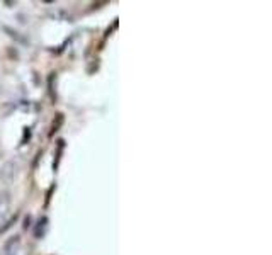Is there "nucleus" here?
<instances>
[{"mask_svg":"<svg viewBox=\"0 0 272 255\" xmlns=\"http://www.w3.org/2000/svg\"><path fill=\"white\" fill-rule=\"evenodd\" d=\"M19 246H20V238L19 236L9 238L5 246H3V255H17Z\"/></svg>","mask_w":272,"mask_h":255,"instance_id":"nucleus-1","label":"nucleus"},{"mask_svg":"<svg viewBox=\"0 0 272 255\" xmlns=\"http://www.w3.org/2000/svg\"><path fill=\"white\" fill-rule=\"evenodd\" d=\"M46 223H48V220H46V218H39V221H37V226H36V230H34V235H36V238H41V236L44 235Z\"/></svg>","mask_w":272,"mask_h":255,"instance_id":"nucleus-2","label":"nucleus"},{"mask_svg":"<svg viewBox=\"0 0 272 255\" xmlns=\"http://www.w3.org/2000/svg\"><path fill=\"white\" fill-rule=\"evenodd\" d=\"M7 210H9V199L2 198L0 199V223H2L3 218L7 216Z\"/></svg>","mask_w":272,"mask_h":255,"instance_id":"nucleus-3","label":"nucleus"},{"mask_svg":"<svg viewBox=\"0 0 272 255\" xmlns=\"http://www.w3.org/2000/svg\"><path fill=\"white\" fill-rule=\"evenodd\" d=\"M61 122H63V114H56V121H53V124H51V131H49V134L56 133L58 128H60Z\"/></svg>","mask_w":272,"mask_h":255,"instance_id":"nucleus-4","label":"nucleus"}]
</instances>
